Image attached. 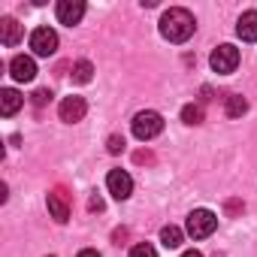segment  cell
<instances>
[{"label":"cell","instance_id":"cell-23","mask_svg":"<svg viewBox=\"0 0 257 257\" xmlns=\"http://www.w3.org/2000/svg\"><path fill=\"white\" fill-rule=\"evenodd\" d=\"M112 239H115V245H121V242L127 239V230H124V227H118V230L112 233Z\"/></svg>","mask_w":257,"mask_h":257},{"label":"cell","instance_id":"cell-21","mask_svg":"<svg viewBox=\"0 0 257 257\" xmlns=\"http://www.w3.org/2000/svg\"><path fill=\"white\" fill-rule=\"evenodd\" d=\"M134 161H137V164H152V161H155V155H152V152H137V155H134Z\"/></svg>","mask_w":257,"mask_h":257},{"label":"cell","instance_id":"cell-4","mask_svg":"<svg viewBox=\"0 0 257 257\" xmlns=\"http://www.w3.org/2000/svg\"><path fill=\"white\" fill-rule=\"evenodd\" d=\"M209 64H212L215 73H233V70L239 67V49L230 46V43H224V46H218V49L212 52Z\"/></svg>","mask_w":257,"mask_h":257},{"label":"cell","instance_id":"cell-3","mask_svg":"<svg viewBox=\"0 0 257 257\" xmlns=\"http://www.w3.org/2000/svg\"><path fill=\"white\" fill-rule=\"evenodd\" d=\"M215 227H218V218H215V212H209V209H194V212L188 215V236H194V239L212 236Z\"/></svg>","mask_w":257,"mask_h":257},{"label":"cell","instance_id":"cell-24","mask_svg":"<svg viewBox=\"0 0 257 257\" xmlns=\"http://www.w3.org/2000/svg\"><path fill=\"white\" fill-rule=\"evenodd\" d=\"M79 257H100V254L94 248H85V251H79Z\"/></svg>","mask_w":257,"mask_h":257},{"label":"cell","instance_id":"cell-7","mask_svg":"<svg viewBox=\"0 0 257 257\" xmlns=\"http://www.w3.org/2000/svg\"><path fill=\"white\" fill-rule=\"evenodd\" d=\"M85 112H88V103H85L82 97H76V94H73V97H64L61 106H58V115H61V121H67V124L82 121Z\"/></svg>","mask_w":257,"mask_h":257},{"label":"cell","instance_id":"cell-22","mask_svg":"<svg viewBox=\"0 0 257 257\" xmlns=\"http://www.w3.org/2000/svg\"><path fill=\"white\" fill-rule=\"evenodd\" d=\"M88 209H91V212H100V209H103V200H100V197L94 194V197L88 200Z\"/></svg>","mask_w":257,"mask_h":257},{"label":"cell","instance_id":"cell-9","mask_svg":"<svg viewBox=\"0 0 257 257\" xmlns=\"http://www.w3.org/2000/svg\"><path fill=\"white\" fill-rule=\"evenodd\" d=\"M10 73H13L16 82H34L37 64H34V58H28V55H16V58L10 61Z\"/></svg>","mask_w":257,"mask_h":257},{"label":"cell","instance_id":"cell-15","mask_svg":"<svg viewBox=\"0 0 257 257\" xmlns=\"http://www.w3.org/2000/svg\"><path fill=\"white\" fill-rule=\"evenodd\" d=\"M91 76H94V67H91V61H76V67H73V82H79V85H88V82H91Z\"/></svg>","mask_w":257,"mask_h":257},{"label":"cell","instance_id":"cell-19","mask_svg":"<svg viewBox=\"0 0 257 257\" xmlns=\"http://www.w3.org/2000/svg\"><path fill=\"white\" fill-rule=\"evenodd\" d=\"M46 103H52V91H49V88H40V91L34 94V106H46Z\"/></svg>","mask_w":257,"mask_h":257},{"label":"cell","instance_id":"cell-6","mask_svg":"<svg viewBox=\"0 0 257 257\" xmlns=\"http://www.w3.org/2000/svg\"><path fill=\"white\" fill-rule=\"evenodd\" d=\"M106 188H109V194L115 197V200H127L134 194V179L127 176L124 170H109V176H106Z\"/></svg>","mask_w":257,"mask_h":257},{"label":"cell","instance_id":"cell-14","mask_svg":"<svg viewBox=\"0 0 257 257\" xmlns=\"http://www.w3.org/2000/svg\"><path fill=\"white\" fill-rule=\"evenodd\" d=\"M248 112V100L242 97V94H230L227 97V115L230 118H239V115H245Z\"/></svg>","mask_w":257,"mask_h":257},{"label":"cell","instance_id":"cell-11","mask_svg":"<svg viewBox=\"0 0 257 257\" xmlns=\"http://www.w3.org/2000/svg\"><path fill=\"white\" fill-rule=\"evenodd\" d=\"M236 34H239V40H245V43H257V10H248V13L239 16Z\"/></svg>","mask_w":257,"mask_h":257},{"label":"cell","instance_id":"cell-25","mask_svg":"<svg viewBox=\"0 0 257 257\" xmlns=\"http://www.w3.org/2000/svg\"><path fill=\"white\" fill-rule=\"evenodd\" d=\"M182 257H203V254H200V251H185Z\"/></svg>","mask_w":257,"mask_h":257},{"label":"cell","instance_id":"cell-16","mask_svg":"<svg viewBox=\"0 0 257 257\" xmlns=\"http://www.w3.org/2000/svg\"><path fill=\"white\" fill-rule=\"evenodd\" d=\"M182 239H185V233H182L179 227H173V224L161 230V242H164L167 248H179V245H182Z\"/></svg>","mask_w":257,"mask_h":257},{"label":"cell","instance_id":"cell-1","mask_svg":"<svg viewBox=\"0 0 257 257\" xmlns=\"http://www.w3.org/2000/svg\"><path fill=\"white\" fill-rule=\"evenodd\" d=\"M194 28H197L194 16H191L188 10H182V7L167 10L164 19H161V37L170 40V43H185V40H191Z\"/></svg>","mask_w":257,"mask_h":257},{"label":"cell","instance_id":"cell-13","mask_svg":"<svg viewBox=\"0 0 257 257\" xmlns=\"http://www.w3.org/2000/svg\"><path fill=\"white\" fill-rule=\"evenodd\" d=\"M0 40H4V46H16L22 40V25L16 19H0Z\"/></svg>","mask_w":257,"mask_h":257},{"label":"cell","instance_id":"cell-8","mask_svg":"<svg viewBox=\"0 0 257 257\" xmlns=\"http://www.w3.org/2000/svg\"><path fill=\"white\" fill-rule=\"evenodd\" d=\"M55 13H58V22L61 25H79L82 22V16H85V4L82 0H61V4L55 7Z\"/></svg>","mask_w":257,"mask_h":257},{"label":"cell","instance_id":"cell-10","mask_svg":"<svg viewBox=\"0 0 257 257\" xmlns=\"http://www.w3.org/2000/svg\"><path fill=\"white\" fill-rule=\"evenodd\" d=\"M46 203H49V215L58 221V224H64L67 218H70V200H67V194L58 188V191H52L49 197H46Z\"/></svg>","mask_w":257,"mask_h":257},{"label":"cell","instance_id":"cell-20","mask_svg":"<svg viewBox=\"0 0 257 257\" xmlns=\"http://www.w3.org/2000/svg\"><path fill=\"white\" fill-rule=\"evenodd\" d=\"M106 149H109V155H118V152H124V140L121 137H109Z\"/></svg>","mask_w":257,"mask_h":257},{"label":"cell","instance_id":"cell-18","mask_svg":"<svg viewBox=\"0 0 257 257\" xmlns=\"http://www.w3.org/2000/svg\"><path fill=\"white\" fill-rule=\"evenodd\" d=\"M131 257H158V251H155L149 242H143V245H137V248L131 251Z\"/></svg>","mask_w":257,"mask_h":257},{"label":"cell","instance_id":"cell-12","mask_svg":"<svg viewBox=\"0 0 257 257\" xmlns=\"http://www.w3.org/2000/svg\"><path fill=\"white\" fill-rule=\"evenodd\" d=\"M22 103H25V97L19 94V91H13V88H4L0 91V115H16L19 109H22Z\"/></svg>","mask_w":257,"mask_h":257},{"label":"cell","instance_id":"cell-5","mask_svg":"<svg viewBox=\"0 0 257 257\" xmlns=\"http://www.w3.org/2000/svg\"><path fill=\"white\" fill-rule=\"evenodd\" d=\"M31 49H34V55H40V58L55 55V49H58V34H55L52 28H37V31L31 34Z\"/></svg>","mask_w":257,"mask_h":257},{"label":"cell","instance_id":"cell-2","mask_svg":"<svg viewBox=\"0 0 257 257\" xmlns=\"http://www.w3.org/2000/svg\"><path fill=\"white\" fill-rule=\"evenodd\" d=\"M161 131H164V118H161L158 112H152V109H146V112H140V115L134 118V137L143 140V143L155 140Z\"/></svg>","mask_w":257,"mask_h":257},{"label":"cell","instance_id":"cell-17","mask_svg":"<svg viewBox=\"0 0 257 257\" xmlns=\"http://www.w3.org/2000/svg\"><path fill=\"white\" fill-rule=\"evenodd\" d=\"M182 121H185V124H203V106L188 103V106L182 109Z\"/></svg>","mask_w":257,"mask_h":257}]
</instances>
